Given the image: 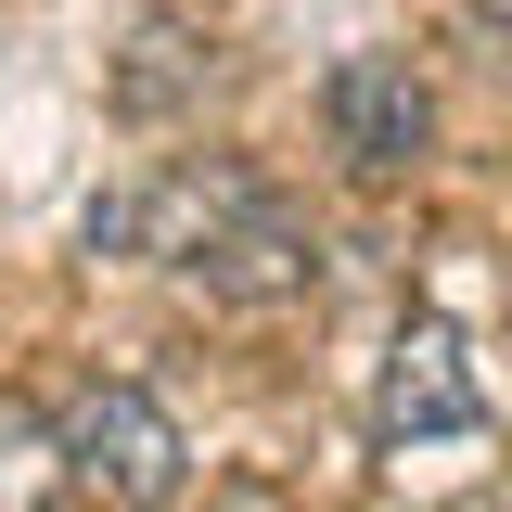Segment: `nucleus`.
<instances>
[{
    "label": "nucleus",
    "instance_id": "423d86ee",
    "mask_svg": "<svg viewBox=\"0 0 512 512\" xmlns=\"http://www.w3.org/2000/svg\"><path fill=\"white\" fill-rule=\"evenodd\" d=\"M192 90H205V52H192V26L141 13V26H128V64H116V116H128V128H154V116H180Z\"/></svg>",
    "mask_w": 512,
    "mask_h": 512
},
{
    "label": "nucleus",
    "instance_id": "f03ea898",
    "mask_svg": "<svg viewBox=\"0 0 512 512\" xmlns=\"http://www.w3.org/2000/svg\"><path fill=\"white\" fill-rule=\"evenodd\" d=\"M487 423V372H474V346H461V320H397V346H384L372 372V436L384 448H423V436H474Z\"/></svg>",
    "mask_w": 512,
    "mask_h": 512
},
{
    "label": "nucleus",
    "instance_id": "7ed1b4c3",
    "mask_svg": "<svg viewBox=\"0 0 512 512\" xmlns=\"http://www.w3.org/2000/svg\"><path fill=\"white\" fill-rule=\"evenodd\" d=\"M320 116H333V154H346L359 180H397V167L436 141V103H423L410 52H346L320 77Z\"/></svg>",
    "mask_w": 512,
    "mask_h": 512
},
{
    "label": "nucleus",
    "instance_id": "f257e3e1",
    "mask_svg": "<svg viewBox=\"0 0 512 512\" xmlns=\"http://www.w3.org/2000/svg\"><path fill=\"white\" fill-rule=\"evenodd\" d=\"M52 436H64V474H77L103 512H167V500H180V474H192L167 397H154V384H128V372H90L77 397H64Z\"/></svg>",
    "mask_w": 512,
    "mask_h": 512
},
{
    "label": "nucleus",
    "instance_id": "20e7f679",
    "mask_svg": "<svg viewBox=\"0 0 512 512\" xmlns=\"http://www.w3.org/2000/svg\"><path fill=\"white\" fill-rule=\"evenodd\" d=\"M256 167H231V154H205V167H167V180H141L128 192V256H167V269H192V256L218 244L231 218L256 205Z\"/></svg>",
    "mask_w": 512,
    "mask_h": 512
},
{
    "label": "nucleus",
    "instance_id": "39448f33",
    "mask_svg": "<svg viewBox=\"0 0 512 512\" xmlns=\"http://www.w3.org/2000/svg\"><path fill=\"white\" fill-rule=\"evenodd\" d=\"M308 269H320V244H308V218H295L282 192H256L244 218L192 256V282H205L218 308H282V295H308Z\"/></svg>",
    "mask_w": 512,
    "mask_h": 512
},
{
    "label": "nucleus",
    "instance_id": "0eeeda50",
    "mask_svg": "<svg viewBox=\"0 0 512 512\" xmlns=\"http://www.w3.org/2000/svg\"><path fill=\"white\" fill-rule=\"evenodd\" d=\"M64 436L52 410H26V397H0V512H64Z\"/></svg>",
    "mask_w": 512,
    "mask_h": 512
},
{
    "label": "nucleus",
    "instance_id": "6e6552de",
    "mask_svg": "<svg viewBox=\"0 0 512 512\" xmlns=\"http://www.w3.org/2000/svg\"><path fill=\"white\" fill-rule=\"evenodd\" d=\"M474 26H487V39H512V0H474Z\"/></svg>",
    "mask_w": 512,
    "mask_h": 512
}]
</instances>
